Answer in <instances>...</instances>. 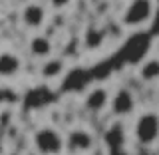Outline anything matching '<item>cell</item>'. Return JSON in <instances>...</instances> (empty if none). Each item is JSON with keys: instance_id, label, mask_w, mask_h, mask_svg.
I'll use <instances>...</instances> for the list:
<instances>
[{"instance_id": "cell-1", "label": "cell", "mask_w": 159, "mask_h": 155, "mask_svg": "<svg viewBox=\"0 0 159 155\" xmlns=\"http://www.w3.org/2000/svg\"><path fill=\"white\" fill-rule=\"evenodd\" d=\"M34 151L38 155H62L66 149V137L52 125H44L34 131L32 135Z\"/></svg>"}, {"instance_id": "cell-2", "label": "cell", "mask_w": 159, "mask_h": 155, "mask_svg": "<svg viewBox=\"0 0 159 155\" xmlns=\"http://www.w3.org/2000/svg\"><path fill=\"white\" fill-rule=\"evenodd\" d=\"M133 137L139 145L151 147L159 141V112H143L133 123Z\"/></svg>"}, {"instance_id": "cell-3", "label": "cell", "mask_w": 159, "mask_h": 155, "mask_svg": "<svg viewBox=\"0 0 159 155\" xmlns=\"http://www.w3.org/2000/svg\"><path fill=\"white\" fill-rule=\"evenodd\" d=\"M155 12H157V8L153 2H149V0H135V2H129L123 8L121 24L125 28H143L149 22H153Z\"/></svg>"}, {"instance_id": "cell-4", "label": "cell", "mask_w": 159, "mask_h": 155, "mask_svg": "<svg viewBox=\"0 0 159 155\" xmlns=\"http://www.w3.org/2000/svg\"><path fill=\"white\" fill-rule=\"evenodd\" d=\"M111 113L116 117H127L135 112V96H133L131 89L127 88H119L116 93L111 96Z\"/></svg>"}, {"instance_id": "cell-5", "label": "cell", "mask_w": 159, "mask_h": 155, "mask_svg": "<svg viewBox=\"0 0 159 155\" xmlns=\"http://www.w3.org/2000/svg\"><path fill=\"white\" fill-rule=\"evenodd\" d=\"M20 18H22V24L26 28L40 30L44 24H46L48 12H46V8H44V4H40V2H28V4H24Z\"/></svg>"}, {"instance_id": "cell-6", "label": "cell", "mask_w": 159, "mask_h": 155, "mask_svg": "<svg viewBox=\"0 0 159 155\" xmlns=\"http://www.w3.org/2000/svg\"><path fill=\"white\" fill-rule=\"evenodd\" d=\"M109 103H111V96H109L107 88H103V86L92 88L86 93V98H84V107L89 113H102L106 107H109Z\"/></svg>"}, {"instance_id": "cell-7", "label": "cell", "mask_w": 159, "mask_h": 155, "mask_svg": "<svg viewBox=\"0 0 159 155\" xmlns=\"http://www.w3.org/2000/svg\"><path fill=\"white\" fill-rule=\"evenodd\" d=\"M66 147L72 153H86L93 147V135L88 129L76 127L66 135Z\"/></svg>"}, {"instance_id": "cell-8", "label": "cell", "mask_w": 159, "mask_h": 155, "mask_svg": "<svg viewBox=\"0 0 159 155\" xmlns=\"http://www.w3.org/2000/svg\"><path fill=\"white\" fill-rule=\"evenodd\" d=\"M22 72V58L14 52H0V78H16Z\"/></svg>"}, {"instance_id": "cell-9", "label": "cell", "mask_w": 159, "mask_h": 155, "mask_svg": "<svg viewBox=\"0 0 159 155\" xmlns=\"http://www.w3.org/2000/svg\"><path fill=\"white\" fill-rule=\"evenodd\" d=\"M103 143H106L107 149H121V147H125V143H127L125 129H123V125L119 121L111 123V125L106 129V133H103Z\"/></svg>"}, {"instance_id": "cell-10", "label": "cell", "mask_w": 159, "mask_h": 155, "mask_svg": "<svg viewBox=\"0 0 159 155\" xmlns=\"http://www.w3.org/2000/svg\"><path fill=\"white\" fill-rule=\"evenodd\" d=\"M28 48H30V54L36 56V58L50 60V56H52V42H50V38H46V36H34L30 40Z\"/></svg>"}, {"instance_id": "cell-11", "label": "cell", "mask_w": 159, "mask_h": 155, "mask_svg": "<svg viewBox=\"0 0 159 155\" xmlns=\"http://www.w3.org/2000/svg\"><path fill=\"white\" fill-rule=\"evenodd\" d=\"M64 72H66V62L60 60V58H50L42 64V68H40V74H42L44 80H56V78L62 76Z\"/></svg>"}, {"instance_id": "cell-12", "label": "cell", "mask_w": 159, "mask_h": 155, "mask_svg": "<svg viewBox=\"0 0 159 155\" xmlns=\"http://www.w3.org/2000/svg\"><path fill=\"white\" fill-rule=\"evenodd\" d=\"M139 78L147 84L159 82V58H149L139 66Z\"/></svg>"}, {"instance_id": "cell-13", "label": "cell", "mask_w": 159, "mask_h": 155, "mask_svg": "<svg viewBox=\"0 0 159 155\" xmlns=\"http://www.w3.org/2000/svg\"><path fill=\"white\" fill-rule=\"evenodd\" d=\"M102 42H103V34L102 32H98V30H92V32L88 34V38H86V44L89 48H98V46H102Z\"/></svg>"}, {"instance_id": "cell-14", "label": "cell", "mask_w": 159, "mask_h": 155, "mask_svg": "<svg viewBox=\"0 0 159 155\" xmlns=\"http://www.w3.org/2000/svg\"><path fill=\"white\" fill-rule=\"evenodd\" d=\"M107 155H129V153L125 147H121V149H107Z\"/></svg>"}, {"instance_id": "cell-15", "label": "cell", "mask_w": 159, "mask_h": 155, "mask_svg": "<svg viewBox=\"0 0 159 155\" xmlns=\"http://www.w3.org/2000/svg\"><path fill=\"white\" fill-rule=\"evenodd\" d=\"M26 155H38V153H36V151H30V153H26Z\"/></svg>"}, {"instance_id": "cell-16", "label": "cell", "mask_w": 159, "mask_h": 155, "mask_svg": "<svg viewBox=\"0 0 159 155\" xmlns=\"http://www.w3.org/2000/svg\"><path fill=\"white\" fill-rule=\"evenodd\" d=\"M10 155H20V153H16V151H14V153H10Z\"/></svg>"}]
</instances>
